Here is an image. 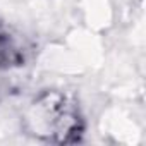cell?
Instances as JSON below:
<instances>
[{
	"label": "cell",
	"instance_id": "1",
	"mask_svg": "<svg viewBox=\"0 0 146 146\" xmlns=\"http://www.w3.org/2000/svg\"><path fill=\"white\" fill-rule=\"evenodd\" d=\"M26 129L48 143H76L84 131V120L74 100L58 91H46L29 107Z\"/></svg>",
	"mask_w": 146,
	"mask_h": 146
}]
</instances>
